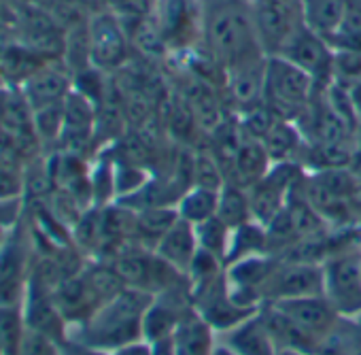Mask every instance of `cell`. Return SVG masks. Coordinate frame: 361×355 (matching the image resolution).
<instances>
[{
  "instance_id": "25",
  "label": "cell",
  "mask_w": 361,
  "mask_h": 355,
  "mask_svg": "<svg viewBox=\"0 0 361 355\" xmlns=\"http://www.w3.org/2000/svg\"><path fill=\"white\" fill-rule=\"evenodd\" d=\"M213 355H238V353H234V351H232V349H228L226 344H217Z\"/></svg>"
},
{
  "instance_id": "2",
  "label": "cell",
  "mask_w": 361,
  "mask_h": 355,
  "mask_svg": "<svg viewBox=\"0 0 361 355\" xmlns=\"http://www.w3.org/2000/svg\"><path fill=\"white\" fill-rule=\"evenodd\" d=\"M207 39L215 56L230 68L245 60L266 56L259 45L253 13L238 3H219L207 16Z\"/></svg>"
},
{
  "instance_id": "24",
  "label": "cell",
  "mask_w": 361,
  "mask_h": 355,
  "mask_svg": "<svg viewBox=\"0 0 361 355\" xmlns=\"http://www.w3.org/2000/svg\"><path fill=\"white\" fill-rule=\"evenodd\" d=\"M111 355H153V344H149L147 340H138L113 351Z\"/></svg>"
},
{
  "instance_id": "14",
  "label": "cell",
  "mask_w": 361,
  "mask_h": 355,
  "mask_svg": "<svg viewBox=\"0 0 361 355\" xmlns=\"http://www.w3.org/2000/svg\"><path fill=\"white\" fill-rule=\"evenodd\" d=\"M20 92L28 100L32 109L64 102V98L71 94V81L62 71H56L51 66H41L35 75H30L22 85Z\"/></svg>"
},
{
  "instance_id": "10",
  "label": "cell",
  "mask_w": 361,
  "mask_h": 355,
  "mask_svg": "<svg viewBox=\"0 0 361 355\" xmlns=\"http://www.w3.org/2000/svg\"><path fill=\"white\" fill-rule=\"evenodd\" d=\"M126 56V39L111 16H98L90 28V58L100 68L117 66Z\"/></svg>"
},
{
  "instance_id": "1",
  "label": "cell",
  "mask_w": 361,
  "mask_h": 355,
  "mask_svg": "<svg viewBox=\"0 0 361 355\" xmlns=\"http://www.w3.org/2000/svg\"><path fill=\"white\" fill-rule=\"evenodd\" d=\"M151 300L149 291L136 287L117 291L85 321L68 327V342L113 353L126 344L145 340L142 323Z\"/></svg>"
},
{
  "instance_id": "5",
  "label": "cell",
  "mask_w": 361,
  "mask_h": 355,
  "mask_svg": "<svg viewBox=\"0 0 361 355\" xmlns=\"http://www.w3.org/2000/svg\"><path fill=\"white\" fill-rule=\"evenodd\" d=\"M312 77L281 56H268L264 98L281 115H295L306 107L312 92Z\"/></svg>"
},
{
  "instance_id": "8",
  "label": "cell",
  "mask_w": 361,
  "mask_h": 355,
  "mask_svg": "<svg viewBox=\"0 0 361 355\" xmlns=\"http://www.w3.org/2000/svg\"><path fill=\"white\" fill-rule=\"evenodd\" d=\"M274 304L283 315H287L300 330H304L317 344L329 332V327L338 321V313L325 300V296H304V298H287L274 300Z\"/></svg>"
},
{
  "instance_id": "17",
  "label": "cell",
  "mask_w": 361,
  "mask_h": 355,
  "mask_svg": "<svg viewBox=\"0 0 361 355\" xmlns=\"http://www.w3.org/2000/svg\"><path fill=\"white\" fill-rule=\"evenodd\" d=\"M217 209H219V192L213 188H196L180 198L176 213L180 219L198 226L211 217H217Z\"/></svg>"
},
{
  "instance_id": "7",
  "label": "cell",
  "mask_w": 361,
  "mask_h": 355,
  "mask_svg": "<svg viewBox=\"0 0 361 355\" xmlns=\"http://www.w3.org/2000/svg\"><path fill=\"white\" fill-rule=\"evenodd\" d=\"M279 56L310 75L314 83L334 77V47L304 24L293 32Z\"/></svg>"
},
{
  "instance_id": "29",
  "label": "cell",
  "mask_w": 361,
  "mask_h": 355,
  "mask_svg": "<svg viewBox=\"0 0 361 355\" xmlns=\"http://www.w3.org/2000/svg\"><path fill=\"white\" fill-rule=\"evenodd\" d=\"M357 355H361V349H359V351H357Z\"/></svg>"
},
{
  "instance_id": "3",
  "label": "cell",
  "mask_w": 361,
  "mask_h": 355,
  "mask_svg": "<svg viewBox=\"0 0 361 355\" xmlns=\"http://www.w3.org/2000/svg\"><path fill=\"white\" fill-rule=\"evenodd\" d=\"M35 236L30 215L26 213L0 232V306H16L24 302L32 266H35Z\"/></svg>"
},
{
  "instance_id": "18",
  "label": "cell",
  "mask_w": 361,
  "mask_h": 355,
  "mask_svg": "<svg viewBox=\"0 0 361 355\" xmlns=\"http://www.w3.org/2000/svg\"><path fill=\"white\" fill-rule=\"evenodd\" d=\"M26 192V170L13 151H0V203L22 200Z\"/></svg>"
},
{
  "instance_id": "28",
  "label": "cell",
  "mask_w": 361,
  "mask_h": 355,
  "mask_svg": "<svg viewBox=\"0 0 361 355\" xmlns=\"http://www.w3.org/2000/svg\"><path fill=\"white\" fill-rule=\"evenodd\" d=\"M355 319H357V321H359V325H361V313H359V315H357Z\"/></svg>"
},
{
  "instance_id": "19",
  "label": "cell",
  "mask_w": 361,
  "mask_h": 355,
  "mask_svg": "<svg viewBox=\"0 0 361 355\" xmlns=\"http://www.w3.org/2000/svg\"><path fill=\"white\" fill-rule=\"evenodd\" d=\"M264 245H266V236L257 226V222L255 224L247 222L238 228H232L226 262H240L245 258H253L262 251Z\"/></svg>"
},
{
  "instance_id": "23",
  "label": "cell",
  "mask_w": 361,
  "mask_h": 355,
  "mask_svg": "<svg viewBox=\"0 0 361 355\" xmlns=\"http://www.w3.org/2000/svg\"><path fill=\"white\" fill-rule=\"evenodd\" d=\"M18 355H62V344L43 332L26 327Z\"/></svg>"
},
{
  "instance_id": "11",
  "label": "cell",
  "mask_w": 361,
  "mask_h": 355,
  "mask_svg": "<svg viewBox=\"0 0 361 355\" xmlns=\"http://www.w3.org/2000/svg\"><path fill=\"white\" fill-rule=\"evenodd\" d=\"M215 347L213 327L198 311H190L170 336L172 355H213Z\"/></svg>"
},
{
  "instance_id": "21",
  "label": "cell",
  "mask_w": 361,
  "mask_h": 355,
  "mask_svg": "<svg viewBox=\"0 0 361 355\" xmlns=\"http://www.w3.org/2000/svg\"><path fill=\"white\" fill-rule=\"evenodd\" d=\"M217 217L228 224L230 228H238L247 222H251L253 213H251V200L234 190V188H224L219 192V209H217Z\"/></svg>"
},
{
  "instance_id": "27",
  "label": "cell",
  "mask_w": 361,
  "mask_h": 355,
  "mask_svg": "<svg viewBox=\"0 0 361 355\" xmlns=\"http://www.w3.org/2000/svg\"><path fill=\"white\" fill-rule=\"evenodd\" d=\"M279 355H304V353H298V351H279Z\"/></svg>"
},
{
  "instance_id": "22",
  "label": "cell",
  "mask_w": 361,
  "mask_h": 355,
  "mask_svg": "<svg viewBox=\"0 0 361 355\" xmlns=\"http://www.w3.org/2000/svg\"><path fill=\"white\" fill-rule=\"evenodd\" d=\"M236 155H238V172L245 176V179L259 181L262 176L266 174L268 151L259 143H245V145H240Z\"/></svg>"
},
{
  "instance_id": "15",
  "label": "cell",
  "mask_w": 361,
  "mask_h": 355,
  "mask_svg": "<svg viewBox=\"0 0 361 355\" xmlns=\"http://www.w3.org/2000/svg\"><path fill=\"white\" fill-rule=\"evenodd\" d=\"M300 7L304 26L321 35L329 43L344 16L346 0H300Z\"/></svg>"
},
{
  "instance_id": "4",
  "label": "cell",
  "mask_w": 361,
  "mask_h": 355,
  "mask_svg": "<svg viewBox=\"0 0 361 355\" xmlns=\"http://www.w3.org/2000/svg\"><path fill=\"white\" fill-rule=\"evenodd\" d=\"M323 268V296L342 317L361 313V251L329 255Z\"/></svg>"
},
{
  "instance_id": "13",
  "label": "cell",
  "mask_w": 361,
  "mask_h": 355,
  "mask_svg": "<svg viewBox=\"0 0 361 355\" xmlns=\"http://www.w3.org/2000/svg\"><path fill=\"white\" fill-rule=\"evenodd\" d=\"M224 344L238 355H279V347L259 313L228 330Z\"/></svg>"
},
{
  "instance_id": "9",
  "label": "cell",
  "mask_w": 361,
  "mask_h": 355,
  "mask_svg": "<svg viewBox=\"0 0 361 355\" xmlns=\"http://www.w3.org/2000/svg\"><path fill=\"white\" fill-rule=\"evenodd\" d=\"M198 251L200 247L196 239V226L180 217H176V222L168 228V232L159 239L155 247V255L161 258L180 275L190 272Z\"/></svg>"
},
{
  "instance_id": "26",
  "label": "cell",
  "mask_w": 361,
  "mask_h": 355,
  "mask_svg": "<svg viewBox=\"0 0 361 355\" xmlns=\"http://www.w3.org/2000/svg\"><path fill=\"white\" fill-rule=\"evenodd\" d=\"M7 75H5V68H3V64H0V90H7Z\"/></svg>"
},
{
  "instance_id": "16",
  "label": "cell",
  "mask_w": 361,
  "mask_h": 355,
  "mask_svg": "<svg viewBox=\"0 0 361 355\" xmlns=\"http://www.w3.org/2000/svg\"><path fill=\"white\" fill-rule=\"evenodd\" d=\"M361 349V325L355 317H338L329 332L319 340L312 355H357Z\"/></svg>"
},
{
  "instance_id": "12",
  "label": "cell",
  "mask_w": 361,
  "mask_h": 355,
  "mask_svg": "<svg viewBox=\"0 0 361 355\" xmlns=\"http://www.w3.org/2000/svg\"><path fill=\"white\" fill-rule=\"evenodd\" d=\"M94 124H96L94 102L81 92L71 90V94L64 98V119H62L60 143H64L73 153V149H77L81 143H85L92 136Z\"/></svg>"
},
{
  "instance_id": "20",
  "label": "cell",
  "mask_w": 361,
  "mask_h": 355,
  "mask_svg": "<svg viewBox=\"0 0 361 355\" xmlns=\"http://www.w3.org/2000/svg\"><path fill=\"white\" fill-rule=\"evenodd\" d=\"M230 236H232V228L228 224H224L219 217H211L196 226V239H198L200 251H207V253L219 258L221 262H226Z\"/></svg>"
},
{
  "instance_id": "6",
  "label": "cell",
  "mask_w": 361,
  "mask_h": 355,
  "mask_svg": "<svg viewBox=\"0 0 361 355\" xmlns=\"http://www.w3.org/2000/svg\"><path fill=\"white\" fill-rule=\"evenodd\" d=\"M251 13L266 56H279L293 32L304 24L300 0H255Z\"/></svg>"
}]
</instances>
